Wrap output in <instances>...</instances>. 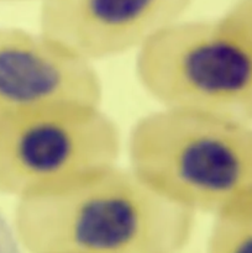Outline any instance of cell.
<instances>
[{"instance_id": "3", "label": "cell", "mask_w": 252, "mask_h": 253, "mask_svg": "<svg viewBox=\"0 0 252 253\" xmlns=\"http://www.w3.org/2000/svg\"><path fill=\"white\" fill-rule=\"evenodd\" d=\"M136 76L163 109L252 124V56L219 19L158 32L138 48Z\"/></svg>"}, {"instance_id": "10", "label": "cell", "mask_w": 252, "mask_h": 253, "mask_svg": "<svg viewBox=\"0 0 252 253\" xmlns=\"http://www.w3.org/2000/svg\"><path fill=\"white\" fill-rule=\"evenodd\" d=\"M0 1H4V2H12V1H32V0H0ZM41 2L47 1V0H40Z\"/></svg>"}, {"instance_id": "2", "label": "cell", "mask_w": 252, "mask_h": 253, "mask_svg": "<svg viewBox=\"0 0 252 253\" xmlns=\"http://www.w3.org/2000/svg\"><path fill=\"white\" fill-rule=\"evenodd\" d=\"M128 156L141 179L194 214L252 205V124L163 109L135 124Z\"/></svg>"}, {"instance_id": "7", "label": "cell", "mask_w": 252, "mask_h": 253, "mask_svg": "<svg viewBox=\"0 0 252 253\" xmlns=\"http://www.w3.org/2000/svg\"><path fill=\"white\" fill-rule=\"evenodd\" d=\"M207 253H252V208L215 216Z\"/></svg>"}, {"instance_id": "9", "label": "cell", "mask_w": 252, "mask_h": 253, "mask_svg": "<svg viewBox=\"0 0 252 253\" xmlns=\"http://www.w3.org/2000/svg\"><path fill=\"white\" fill-rule=\"evenodd\" d=\"M0 253H21L12 224H9L4 215L0 212Z\"/></svg>"}, {"instance_id": "4", "label": "cell", "mask_w": 252, "mask_h": 253, "mask_svg": "<svg viewBox=\"0 0 252 253\" xmlns=\"http://www.w3.org/2000/svg\"><path fill=\"white\" fill-rule=\"evenodd\" d=\"M118 126L98 105H68L0 119V194L56 192L116 165Z\"/></svg>"}, {"instance_id": "6", "label": "cell", "mask_w": 252, "mask_h": 253, "mask_svg": "<svg viewBox=\"0 0 252 253\" xmlns=\"http://www.w3.org/2000/svg\"><path fill=\"white\" fill-rule=\"evenodd\" d=\"M194 0H47L41 32L94 62L140 48L180 21Z\"/></svg>"}, {"instance_id": "8", "label": "cell", "mask_w": 252, "mask_h": 253, "mask_svg": "<svg viewBox=\"0 0 252 253\" xmlns=\"http://www.w3.org/2000/svg\"><path fill=\"white\" fill-rule=\"evenodd\" d=\"M219 21L252 56V0H237Z\"/></svg>"}, {"instance_id": "5", "label": "cell", "mask_w": 252, "mask_h": 253, "mask_svg": "<svg viewBox=\"0 0 252 253\" xmlns=\"http://www.w3.org/2000/svg\"><path fill=\"white\" fill-rule=\"evenodd\" d=\"M93 62L48 35L0 26V119L68 105H98Z\"/></svg>"}, {"instance_id": "1", "label": "cell", "mask_w": 252, "mask_h": 253, "mask_svg": "<svg viewBox=\"0 0 252 253\" xmlns=\"http://www.w3.org/2000/svg\"><path fill=\"white\" fill-rule=\"evenodd\" d=\"M194 221V212L114 165L19 199L12 227L27 253H180Z\"/></svg>"}]
</instances>
